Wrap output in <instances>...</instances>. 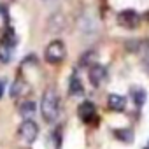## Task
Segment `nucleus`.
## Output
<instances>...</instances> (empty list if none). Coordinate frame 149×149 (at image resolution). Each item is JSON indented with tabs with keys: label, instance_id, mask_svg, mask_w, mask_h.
Here are the masks:
<instances>
[{
	"label": "nucleus",
	"instance_id": "6ab92c4d",
	"mask_svg": "<svg viewBox=\"0 0 149 149\" xmlns=\"http://www.w3.org/2000/svg\"><path fill=\"white\" fill-rule=\"evenodd\" d=\"M142 60H144V67L149 70V42H144L142 46Z\"/></svg>",
	"mask_w": 149,
	"mask_h": 149
},
{
	"label": "nucleus",
	"instance_id": "9b49d317",
	"mask_svg": "<svg viewBox=\"0 0 149 149\" xmlns=\"http://www.w3.org/2000/svg\"><path fill=\"white\" fill-rule=\"evenodd\" d=\"M130 95H132V98H133V102H135L137 107H142V105L146 104L147 93H146L144 88H140V86H133V88L130 90Z\"/></svg>",
	"mask_w": 149,
	"mask_h": 149
},
{
	"label": "nucleus",
	"instance_id": "f257e3e1",
	"mask_svg": "<svg viewBox=\"0 0 149 149\" xmlns=\"http://www.w3.org/2000/svg\"><path fill=\"white\" fill-rule=\"evenodd\" d=\"M40 114L47 123H54L60 116V97L54 88H47L40 100Z\"/></svg>",
	"mask_w": 149,
	"mask_h": 149
},
{
	"label": "nucleus",
	"instance_id": "423d86ee",
	"mask_svg": "<svg viewBox=\"0 0 149 149\" xmlns=\"http://www.w3.org/2000/svg\"><path fill=\"white\" fill-rule=\"evenodd\" d=\"M88 77H90V83H91L95 88H98V86H102V84H104V81L107 79V70H105V67H102V65L95 63L93 67H90Z\"/></svg>",
	"mask_w": 149,
	"mask_h": 149
},
{
	"label": "nucleus",
	"instance_id": "4be33fe9",
	"mask_svg": "<svg viewBox=\"0 0 149 149\" xmlns=\"http://www.w3.org/2000/svg\"><path fill=\"white\" fill-rule=\"evenodd\" d=\"M146 149H149V144H147V147H146Z\"/></svg>",
	"mask_w": 149,
	"mask_h": 149
},
{
	"label": "nucleus",
	"instance_id": "412c9836",
	"mask_svg": "<svg viewBox=\"0 0 149 149\" xmlns=\"http://www.w3.org/2000/svg\"><path fill=\"white\" fill-rule=\"evenodd\" d=\"M4 95V81H0V98Z\"/></svg>",
	"mask_w": 149,
	"mask_h": 149
},
{
	"label": "nucleus",
	"instance_id": "7ed1b4c3",
	"mask_svg": "<svg viewBox=\"0 0 149 149\" xmlns=\"http://www.w3.org/2000/svg\"><path fill=\"white\" fill-rule=\"evenodd\" d=\"M37 135H39V128H37V125L32 119H25L19 125V128H18V137L25 144H33Z\"/></svg>",
	"mask_w": 149,
	"mask_h": 149
},
{
	"label": "nucleus",
	"instance_id": "20e7f679",
	"mask_svg": "<svg viewBox=\"0 0 149 149\" xmlns=\"http://www.w3.org/2000/svg\"><path fill=\"white\" fill-rule=\"evenodd\" d=\"M77 26H79V30H81L83 33H93V32H97V28H98V19H97V16H95L93 13L84 11V13L79 16V19H77Z\"/></svg>",
	"mask_w": 149,
	"mask_h": 149
},
{
	"label": "nucleus",
	"instance_id": "2eb2a0df",
	"mask_svg": "<svg viewBox=\"0 0 149 149\" xmlns=\"http://www.w3.org/2000/svg\"><path fill=\"white\" fill-rule=\"evenodd\" d=\"M114 135H116L121 142H126V144H130V142L133 140V132H132L130 128H119V130L114 132Z\"/></svg>",
	"mask_w": 149,
	"mask_h": 149
},
{
	"label": "nucleus",
	"instance_id": "6e6552de",
	"mask_svg": "<svg viewBox=\"0 0 149 149\" xmlns=\"http://www.w3.org/2000/svg\"><path fill=\"white\" fill-rule=\"evenodd\" d=\"M107 105H109V109H112V111H116V112H121V111H125V107H126V98L121 97V95L111 93L109 98H107Z\"/></svg>",
	"mask_w": 149,
	"mask_h": 149
},
{
	"label": "nucleus",
	"instance_id": "0eeeda50",
	"mask_svg": "<svg viewBox=\"0 0 149 149\" xmlns=\"http://www.w3.org/2000/svg\"><path fill=\"white\" fill-rule=\"evenodd\" d=\"M77 114L84 123H91L95 119V116H97V109H95V105L91 102H83L79 105V109H77Z\"/></svg>",
	"mask_w": 149,
	"mask_h": 149
},
{
	"label": "nucleus",
	"instance_id": "aec40b11",
	"mask_svg": "<svg viewBox=\"0 0 149 149\" xmlns=\"http://www.w3.org/2000/svg\"><path fill=\"white\" fill-rule=\"evenodd\" d=\"M42 2H44L46 6H49V7H51V6H54V4L58 2V0H42Z\"/></svg>",
	"mask_w": 149,
	"mask_h": 149
},
{
	"label": "nucleus",
	"instance_id": "9d476101",
	"mask_svg": "<svg viewBox=\"0 0 149 149\" xmlns=\"http://www.w3.org/2000/svg\"><path fill=\"white\" fill-rule=\"evenodd\" d=\"M65 28V18L61 13H56L51 19H49V25H47V30L49 32H61Z\"/></svg>",
	"mask_w": 149,
	"mask_h": 149
},
{
	"label": "nucleus",
	"instance_id": "1a4fd4ad",
	"mask_svg": "<svg viewBox=\"0 0 149 149\" xmlns=\"http://www.w3.org/2000/svg\"><path fill=\"white\" fill-rule=\"evenodd\" d=\"M68 93L72 97H81L84 93V86H83V83H81V79L77 76L70 77V81H68Z\"/></svg>",
	"mask_w": 149,
	"mask_h": 149
},
{
	"label": "nucleus",
	"instance_id": "f03ea898",
	"mask_svg": "<svg viewBox=\"0 0 149 149\" xmlns=\"http://www.w3.org/2000/svg\"><path fill=\"white\" fill-rule=\"evenodd\" d=\"M65 54H67L65 44H63L61 40H53V42H49V46L46 47L44 58H46V61L56 65V63H61V61L65 60Z\"/></svg>",
	"mask_w": 149,
	"mask_h": 149
},
{
	"label": "nucleus",
	"instance_id": "4468645a",
	"mask_svg": "<svg viewBox=\"0 0 149 149\" xmlns=\"http://www.w3.org/2000/svg\"><path fill=\"white\" fill-rule=\"evenodd\" d=\"M0 42H2V44H6V46H11V47H14V46H16V42H18L14 28L7 26V28L4 30V35H2V40H0Z\"/></svg>",
	"mask_w": 149,
	"mask_h": 149
},
{
	"label": "nucleus",
	"instance_id": "39448f33",
	"mask_svg": "<svg viewBox=\"0 0 149 149\" xmlns=\"http://www.w3.org/2000/svg\"><path fill=\"white\" fill-rule=\"evenodd\" d=\"M118 23H119V26H123V28L133 30V28L139 26L140 16H139L133 9H125V11H121V13L118 14Z\"/></svg>",
	"mask_w": 149,
	"mask_h": 149
},
{
	"label": "nucleus",
	"instance_id": "f8f14e48",
	"mask_svg": "<svg viewBox=\"0 0 149 149\" xmlns=\"http://www.w3.org/2000/svg\"><path fill=\"white\" fill-rule=\"evenodd\" d=\"M26 90H28V84L25 83V79L18 77V79L13 83V86H11V97H13V98H18V97H21V95H25Z\"/></svg>",
	"mask_w": 149,
	"mask_h": 149
},
{
	"label": "nucleus",
	"instance_id": "f3484780",
	"mask_svg": "<svg viewBox=\"0 0 149 149\" xmlns=\"http://www.w3.org/2000/svg\"><path fill=\"white\" fill-rule=\"evenodd\" d=\"M95 60H97V53H95V51H88V53L81 58V65H86V67L91 65V67H93V65H95Z\"/></svg>",
	"mask_w": 149,
	"mask_h": 149
},
{
	"label": "nucleus",
	"instance_id": "ddd939ff",
	"mask_svg": "<svg viewBox=\"0 0 149 149\" xmlns=\"http://www.w3.org/2000/svg\"><path fill=\"white\" fill-rule=\"evenodd\" d=\"M19 114L25 118V119H32V116L35 114V104L32 100H25L21 105H19Z\"/></svg>",
	"mask_w": 149,
	"mask_h": 149
},
{
	"label": "nucleus",
	"instance_id": "a211bd4d",
	"mask_svg": "<svg viewBox=\"0 0 149 149\" xmlns=\"http://www.w3.org/2000/svg\"><path fill=\"white\" fill-rule=\"evenodd\" d=\"M9 23V13H7V7L6 6H0V28L7 26Z\"/></svg>",
	"mask_w": 149,
	"mask_h": 149
},
{
	"label": "nucleus",
	"instance_id": "dca6fc26",
	"mask_svg": "<svg viewBox=\"0 0 149 149\" xmlns=\"http://www.w3.org/2000/svg\"><path fill=\"white\" fill-rule=\"evenodd\" d=\"M13 49H14V47L6 46V44L0 42V61L9 63V61H11V58H13Z\"/></svg>",
	"mask_w": 149,
	"mask_h": 149
}]
</instances>
